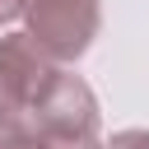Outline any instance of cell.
Segmentation results:
<instances>
[{
	"label": "cell",
	"instance_id": "1",
	"mask_svg": "<svg viewBox=\"0 0 149 149\" xmlns=\"http://www.w3.org/2000/svg\"><path fill=\"white\" fill-rule=\"evenodd\" d=\"M56 65L33 33L0 37V116H28L42 88L56 79Z\"/></svg>",
	"mask_w": 149,
	"mask_h": 149
},
{
	"label": "cell",
	"instance_id": "2",
	"mask_svg": "<svg viewBox=\"0 0 149 149\" xmlns=\"http://www.w3.org/2000/svg\"><path fill=\"white\" fill-rule=\"evenodd\" d=\"M28 33L51 61H74L88 51L98 33V5L93 0H33L28 5Z\"/></svg>",
	"mask_w": 149,
	"mask_h": 149
},
{
	"label": "cell",
	"instance_id": "3",
	"mask_svg": "<svg viewBox=\"0 0 149 149\" xmlns=\"http://www.w3.org/2000/svg\"><path fill=\"white\" fill-rule=\"evenodd\" d=\"M0 149H51V144L23 116H0Z\"/></svg>",
	"mask_w": 149,
	"mask_h": 149
},
{
	"label": "cell",
	"instance_id": "4",
	"mask_svg": "<svg viewBox=\"0 0 149 149\" xmlns=\"http://www.w3.org/2000/svg\"><path fill=\"white\" fill-rule=\"evenodd\" d=\"M107 149H149V130H121V135H112Z\"/></svg>",
	"mask_w": 149,
	"mask_h": 149
},
{
	"label": "cell",
	"instance_id": "5",
	"mask_svg": "<svg viewBox=\"0 0 149 149\" xmlns=\"http://www.w3.org/2000/svg\"><path fill=\"white\" fill-rule=\"evenodd\" d=\"M28 5H33V0H0V28L14 23L19 14H28Z\"/></svg>",
	"mask_w": 149,
	"mask_h": 149
}]
</instances>
